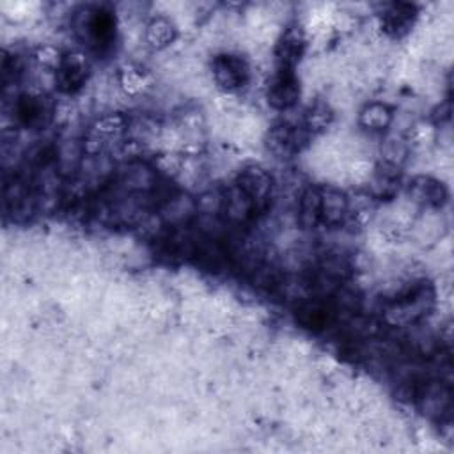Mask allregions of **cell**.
I'll use <instances>...</instances> for the list:
<instances>
[{
    "label": "cell",
    "mask_w": 454,
    "mask_h": 454,
    "mask_svg": "<svg viewBox=\"0 0 454 454\" xmlns=\"http://www.w3.org/2000/svg\"><path fill=\"white\" fill-rule=\"evenodd\" d=\"M335 314L337 307L325 296L303 300L294 310L296 321L301 325V328H307L310 332H321L328 328L333 323Z\"/></svg>",
    "instance_id": "7"
},
{
    "label": "cell",
    "mask_w": 454,
    "mask_h": 454,
    "mask_svg": "<svg viewBox=\"0 0 454 454\" xmlns=\"http://www.w3.org/2000/svg\"><path fill=\"white\" fill-rule=\"evenodd\" d=\"M300 99V80L294 69L275 67L266 83V101L275 110H289Z\"/></svg>",
    "instance_id": "4"
},
{
    "label": "cell",
    "mask_w": 454,
    "mask_h": 454,
    "mask_svg": "<svg viewBox=\"0 0 454 454\" xmlns=\"http://www.w3.org/2000/svg\"><path fill=\"white\" fill-rule=\"evenodd\" d=\"M392 108L385 103H369L360 112V124L371 131H381L392 122Z\"/></svg>",
    "instance_id": "16"
},
{
    "label": "cell",
    "mask_w": 454,
    "mask_h": 454,
    "mask_svg": "<svg viewBox=\"0 0 454 454\" xmlns=\"http://www.w3.org/2000/svg\"><path fill=\"white\" fill-rule=\"evenodd\" d=\"M417 18V9L411 4H388L381 11V27L392 37H403L410 32Z\"/></svg>",
    "instance_id": "11"
},
{
    "label": "cell",
    "mask_w": 454,
    "mask_h": 454,
    "mask_svg": "<svg viewBox=\"0 0 454 454\" xmlns=\"http://www.w3.org/2000/svg\"><path fill=\"white\" fill-rule=\"evenodd\" d=\"M310 137L312 135L303 128V124L278 122L270 128L266 145L277 158H293L305 147Z\"/></svg>",
    "instance_id": "5"
},
{
    "label": "cell",
    "mask_w": 454,
    "mask_h": 454,
    "mask_svg": "<svg viewBox=\"0 0 454 454\" xmlns=\"http://www.w3.org/2000/svg\"><path fill=\"white\" fill-rule=\"evenodd\" d=\"M216 85L227 92H236L247 87L250 80L248 62L236 53H220L211 62Z\"/></svg>",
    "instance_id": "3"
},
{
    "label": "cell",
    "mask_w": 454,
    "mask_h": 454,
    "mask_svg": "<svg viewBox=\"0 0 454 454\" xmlns=\"http://www.w3.org/2000/svg\"><path fill=\"white\" fill-rule=\"evenodd\" d=\"M433 289L429 282H415L413 286L406 287L388 309V316L395 323H411L417 317L424 316L426 310L433 303Z\"/></svg>",
    "instance_id": "2"
},
{
    "label": "cell",
    "mask_w": 454,
    "mask_h": 454,
    "mask_svg": "<svg viewBox=\"0 0 454 454\" xmlns=\"http://www.w3.org/2000/svg\"><path fill=\"white\" fill-rule=\"evenodd\" d=\"M305 51V35L301 32V28L298 25H289L277 46H275V60H277V67H289L294 69L296 64L301 60Z\"/></svg>",
    "instance_id": "10"
},
{
    "label": "cell",
    "mask_w": 454,
    "mask_h": 454,
    "mask_svg": "<svg viewBox=\"0 0 454 454\" xmlns=\"http://www.w3.org/2000/svg\"><path fill=\"white\" fill-rule=\"evenodd\" d=\"M410 195L415 202L426 207H442L449 199L445 184L431 176L413 177L410 181Z\"/></svg>",
    "instance_id": "13"
},
{
    "label": "cell",
    "mask_w": 454,
    "mask_h": 454,
    "mask_svg": "<svg viewBox=\"0 0 454 454\" xmlns=\"http://www.w3.org/2000/svg\"><path fill=\"white\" fill-rule=\"evenodd\" d=\"M300 222L307 229H314L321 223V190L307 188L300 197Z\"/></svg>",
    "instance_id": "15"
},
{
    "label": "cell",
    "mask_w": 454,
    "mask_h": 454,
    "mask_svg": "<svg viewBox=\"0 0 454 454\" xmlns=\"http://www.w3.org/2000/svg\"><path fill=\"white\" fill-rule=\"evenodd\" d=\"M74 32L92 51H108L115 41V16L105 5H89L76 12Z\"/></svg>",
    "instance_id": "1"
},
{
    "label": "cell",
    "mask_w": 454,
    "mask_h": 454,
    "mask_svg": "<svg viewBox=\"0 0 454 454\" xmlns=\"http://www.w3.org/2000/svg\"><path fill=\"white\" fill-rule=\"evenodd\" d=\"M321 190V223L330 227L339 225L348 216V199L340 190L319 188Z\"/></svg>",
    "instance_id": "14"
},
{
    "label": "cell",
    "mask_w": 454,
    "mask_h": 454,
    "mask_svg": "<svg viewBox=\"0 0 454 454\" xmlns=\"http://www.w3.org/2000/svg\"><path fill=\"white\" fill-rule=\"evenodd\" d=\"M145 37L153 48H165L174 41L176 28L167 18H156L147 25Z\"/></svg>",
    "instance_id": "17"
},
{
    "label": "cell",
    "mask_w": 454,
    "mask_h": 454,
    "mask_svg": "<svg viewBox=\"0 0 454 454\" xmlns=\"http://www.w3.org/2000/svg\"><path fill=\"white\" fill-rule=\"evenodd\" d=\"M14 114H16L18 122L23 124L25 128L39 129V128H44L50 124V121L53 117V103L46 96L27 94V96L18 98Z\"/></svg>",
    "instance_id": "8"
},
{
    "label": "cell",
    "mask_w": 454,
    "mask_h": 454,
    "mask_svg": "<svg viewBox=\"0 0 454 454\" xmlns=\"http://www.w3.org/2000/svg\"><path fill=\"white\" fill-rule=\"evenodd\" d=\"M234 184L250 199V202L254 204L257 213H261L268 207L271 190H273V179L264 168H261L257 165L245 167L238 174Z\"/></svg>",
    "instance_id": "6"
},
{
    "label": "cell",
    "mask_w": 454,
    "mask_h": 454,
    "mask_svg": "<svg viewBox=\"0 0 454 454\" xmlns=\"http://www.w3.org/2000/svg\"><path fill=\"white\" fill-rule=\"evenodd\" d=\"M220 213L225 216L227 222H231L234 225L248 223L257 215V211H255L254 204L250 202V199L236 184H232L222 195Z\"/></svg>",
    "instance_id": "12"
},
{
    "label": "cell",
    "mask_w": 454,
    "mask_h": 454,
    "mask_svg": "<svg viewBox=\"0 0 454 454\" xmlns=\"http://www.w3.org/2000/svg\"><path fill=\"white\" fill-rule=\"evenodd\" d=\"M332 117H333V114H332L330 106L326 103L317 101V103L310 105V108L305 112L301 124L310 135H314V133L325 129L332 122Z\"/></svg>",
    "instance_id": "18"
},
{
    "label": "cell",
    "mask_w": 454,
    "mask_h": 454,
    "mask_svg": "<svg viewBox=\"0 0 454 454\" xmlns=\"http://www.w3.org/2000/svg\"><path fill=\"white\" fill-rule=\"evenodd\" d=\"M89 66L82 53H67L60 59L55 67L57 89L64 94H73L80 90L87 80Z\"/></svg>",
    "instance_id": "9"
}]
</instances>
